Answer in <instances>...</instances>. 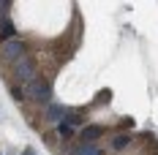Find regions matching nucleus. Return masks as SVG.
Instances as JSON below:
<instances>
[{
  "mask_svg": "<svg viewBox=\"0 0 158 155\" xmlns=\"http://www.w3.org/2000/svg\"><path fill=\"white\" fill-rule=\"evenodd\" d=\"M25 87V95L30 98V101H35V104H49L52 101V87H49V82H44V79H30L27 84H22Z\"/></svg>",
  "mask_w": 158,
  "mask_h": 155,
  "instance_id": "f257e3e1",
  "label": "nucleus"
},
{
  "mask_svg": "<svg viewBox=\"0 0 158 155\" xmlns=\"http://www.w3.org/2000/svg\"><path fill=\"white\" fill-rule=\"evenodd\" d=\"M27 57V49H25V44L22 41H8V44H3V60L11 63V65H16L19 60H25Z\"/></svg>",
  "mask_w": 158,
  "mask_h": 155,
  "instance_id": "f03ea898",
  "label": "nucleus"
},
{
  "mask_svg": "<svg viewBox=\"0 0 158 155\" xmlns=\"http://www.w3.org/2000/svg\"><path fill=\"white\" fill-rule=\"evenodd\" d=\"M126 144H128V136H114V141H112V147H114V150H123Z\"/></svg>",
  "mask_w": 158,
  "mask_h": 155,
  "instance_id": "1a4fd4ad",
  "label": "nucleus"
},
{
  "mask_svg": "<svg viewBox=\"0 0 158 155\" xmlns=\"http://www.w3.org/2000/svg\"><path fill=\"white\" fill-rule=\"evenodd\" d=\"M14 76L22 82V84H27L30 79H35V65H33L30 57H25V60H19L14 65Z\"/></svg>",
  "mask_w": 158,
  "mask_h": 155,
  "instance_id": "7ed1b4c3",
  "label": "nucleus"
},
{
  "mask_svg": "<svg viewBox=\"0 0 158 155\" xmlns=\"http://www.w3.org/2000/svg\"><path fill=\"white\" fill-rule=\"evenodd\" d=\"M8 95H11L14 101H22V98H25V90H22L19 84H11V87H8Z\"/></svg>",
  "mask_w": 158,
  "mask_h": 155,
  "instance_id": "6e6552de",
  "label": "nucleus"
},
{
  "mask_svg": "<svg viewBox=\"0 0 158 155\" xmlns=\"http://www.w3.org/2000/svg\"><path fill=\"white\" fill-rule=\"evenodd\" d=\"M74 155H101V147L98 144H77V150H74Z\"/></svg>",
  "mask_w": 158,
  "mask_h": 155,
  "instance_id": "423d86ee",
  "label": "nucleus"
},
{
  "mask_svg": "<svg viewBox=\"0 0 158 155\" xmlns=\"http://www.w3.org/2000/svg\"><path fill=\"white\" fill-rule=\"evenodd\" d=\"M101 133H104V128H101V125H87V128H82V131H79V144H93Z\"/></svg>",
  "mask_w": 158,
  "mask_h": 155,
  "instance_id": "20e7f679",
  "label": "nucleus"
},
{
  "mask_svg": "<svg viewBox=\"0 0 158 155\" xmlns=\"http://www.w3.org/2000/svg\"><path fill=\"white\" fill-rule=\"evenodd\" d=\"M65 114H68V109L60 106V104H52V106H49V112H47V117H49V120H55V123H63Z\"/></svg>",
  "mask_w": 158,
  "mask_h": 155,
  "instance_id": "39448f33",
  "label": "nucleus"
},
{
  "mask_svg": "<svg viewBox=\"0 0 158 155\" xmlns=\"http://www.w3.org/2000/svg\"><path fill=\"white\" fill-rule=\"evenodd\" d=\"M22 155H35V150H30V147H27V150H22Z\"/></svg>",
  "mask_w": 158,
  "mask_h": 155,
  "instance_id": "9d476101",
  "label": "nucleus"
},
{
  "mask_svg": "<svg viewBox=\"0 0 158 155\" xmlns=\"http://www.w3.org/2000/svg\"><path fill=\"white\" fill-rule=\"evenodd\" d=\"M74 131H77V128H74V125L71 123H57V136H60V139H71V136H74Z\"/></svg>",
  "mask_w": 158,
  "mask_h": 155,
  "instance_id": "0eeeda50",
  "label": "nucleus"
}]
</instances>
